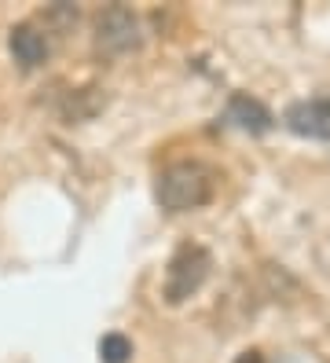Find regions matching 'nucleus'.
<instances>
[{"mask_svg":"<svg viewBox=\"0 0 330 363\" xmlns=\"http://www.w3.org/2000/svg\"><path fill=\"white\" fill-rule=\"evenodd\" d=\"M213 187L216 180L202 162H172L169 169H162L154 199L169 213H187V209H202L213 199Z\"/></svg>","mask_w":330,"mask_h":363,"instance_id":"nucleus-1","label":"nucleus"},{"mask_svg":"<svg viewBox=\"0 0 330 363\" xmlns=\"http://www.w3.org/2000/svg\"><path fill=\"white\" fill-rule=\"evenodd\" d=\"M132 356V341L125 334H106L99 341V359L103 363H125Z\"/></svg>","mask_w":330,"mask_h":363,"instance_id":"nucleus-7","label":"nucleus"},{"mask_svg":"<svg viewBox=\"0 0 330 363\" xmlns=\"http://www.w3.org/2000/svg\"><path fill=\"white\" fill-rule=\"evenodd\" d=\"M206 272H209V253H206L202 246L176 250V257H172L169 268H165V297H169V305L187 301V297L202 286Z\"/></svg>","mask_w":330,"mask_h":363,"instance_id":"nucleus-2","label":"nucleus"},{"mask_svg":"<svg viewBox=\"0 0 330 363\" xmlns=\"http://www.w3.org/2000/svg\"><path fill=\"white\" fill-rule=\"evenodd\" d=\"M8 45H11V55L22 70H33L48 59V40H44V33L33 30V26H15Z\"/></svg>","mask_w":330,"mask_h":363,"instance_id":"nucleus-5","label":"nucleus"},{"mask_svg":"<svg viewBox=\"0 0 330 363\" xmlns=\"http://www.w3.org/2000/svg\"><path fill=\"white\" fill-rule=\"evenodd\" d=\"M228 121L238 125L242 133H268L272 129V114H268V106L250 99V96H235L228 103Z\"/></svg>","mask_w":330,"mask_h":363,"instance_id":"nucleus-6","label":"nucleus"},{"mask_svg":"<svg viewBox=\"0 0 330 363\" xmlns=\"http://www.w3.org/2000/svg\"><path fill=\"white\" fill-rule=\"evenodd\" d=\"M286 129L304 140H330V99H301L286 106Z\"/></svg>","mask_w":330,"mask_h":363,"instance_id":"nucleus-4","label":"nucleus"},{"mask_svg":"<svg viewBox=\"0 0 330 363\" xmlns=\"http://www.w3.org/2000/svg\"><path fill=\"white\" fill-rule=\"evenodd\" d=\"M96 40H99V48L110 52V55L132 52V48L140 45V18L132 15L128 8H121V4L106 8L96 18Z\"/></svg>","mask_w":330,"mask_h":363,"instance_id":"nucleus-3","label":"nucleus"}]
</instances>
